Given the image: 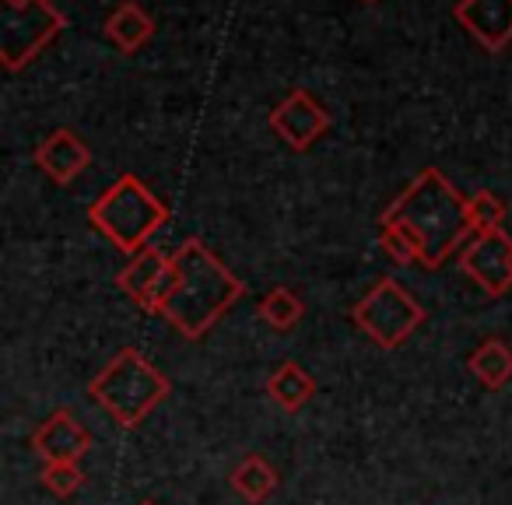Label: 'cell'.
Wrapping results in <instances>:
<instances>
[{"label":"cell","instance_id":"obj_1","mask_svg":"<svg viewBox=\"0 0 512 505\" xmlns=\"http://www.w3.org/2000/svg\"><path fill=\"white\" fill-rule=\"evenodd\" d=\"M383 221H393L407 232V239L418 249V264L435 271L446 264V257L474 232L470 207L453 186L442 179L439 169H425L390 207Z\"/></svg>","mask_w":512,"mask_h":505},{"label":"cell","instance_id":"obj_2","mask_svg":"<svg viewBox=\"0 0 512 505\" xmlns=\"http://www.w3.org/2000/svg\"><path fill=\"white\" fill-rule=\"evenodd\" d=\"M172 274L176 285L165 299L162 316L186 341H200L246 292V285L200 239L183 242L179 253H172Z\"/></svg>","mask_w":512,"mask_h":505},{"label":"cell","instance_id":"obj_3","mask_svg":"<svg viewBox=\"0 0 512 505\" xmlns=\"http://www.w3.org/2000/svg\"><path fill=\"white\" fill-rule=\"evenodd\" d=\"M88 393L95 404L123 428H137L165 397H169V379L148 362L137 348H123L99 376L92 379Z\"/></svg>","mask_w":512,"mask_h":505},{"label":"cell","instance_id":"obj_4","mask_svg":"<svg viewBox=\"0 0 512 505\" xmlns=\"http://www.w3.org/2000/svg\"><path fill=\"white\" fill-rule=\"evenodd\" d=\"M88 221L113 242L123 253H141L151 242V235L169 221V207L134 176L123 172L92 207H88Z\"/></svg>","mask_w":512,"mask_h":505},{"label":"cell","instance_id":"obj_5","mask_svg":"<svg viewBox=\"0 0 512 505\" xmlns=\"http://www.w3.org/2000/svg\"><path fill=\"white\" fill-rule=\"evenodd\" d=\"M351 320L365 337L379 344V348H400L414 330L425 323V309L404 292L393 278H379L376 285L365 292V299L351 309Z\"/></svg>","mask_w":512,"mask_h":505},{"label":"cell","instance_id":"obj_6","mask_svg":"<svg viewBox=\"0 0 512 505\" xmlns=\"http://www.w3.org/2000/svg\"><path fill=\"white\" fill-rule=\"evenodd\" d=\"M60 29H64V15L50 0H4V36H0L4 67L22 71Z\"/></svg>","mask_w":512,"mask_h":505},{"label":"cell","instance_id":"obj_7","mask_svg":"<svg viewBox=\"0 0 512 505\" xmlns=\"http://www.w3.org/2000/svg\"><path fill=\"white\" fill-rule=\"evenodd\" d=\"M460 271L474 278L488 295H505L512 288V239L495 228V232H477L463 246Z\"/></svg>","mask_w":512,"mask_h":505},{"label":"cell","instance_id":"obj_8","mask_svg":"<svg viewBox=\"0 0 512 505\" xmlns=\"http://www.w3.org/2000/svg\"><path fill=\"white\" fill-rule=\"evenodd\" d=\"M172 285H176L172 257H165L162 249L155 246H144L141 253H134L130 264L120 271V288L148 313H162Z\"/></svg>","mask_w":512,"mask_h":505},{"label":"cell","instance_id":"obj_9","mask_svg":"<svg viewBox=\"0 0 512 505\" xmlns=\"http://www.w3.org/2000/svg\"><path fill=\"white\" fill-rule=\"evenodd\" d=\"M327 127H330V113L313 95L302 92V88H295V92L271 113V130L295 151H306Z\"/></svg>","mask_w":512,"mask_h":505},{"label":"cell","instance_id":"obj_10","mask_svg":"<svg viewBox=\"0 0 512 505\" xmlns=\"http://www.w3.org/2000/svg\"><path fill=\"white\" fill-rule=\"evenodd\" d=\"M32 449L46 463H81V456L92 449V432L74 418V411L60 407L32 432Z\"/></svg>","mask_w":512,"mask_h":505},{"label":"cell","instance_id":"obj_11","mask_svg":"<svg viewBox=\"0 0 512 505\" xmlns=\"http://www.w3.org/2000/svg\"><path fill=\"white\" fill-rule=\"evenodd\" d=\"M456 22L484 46L498 53L512 43V0H460L456 4Z\"/></svg>","mask_w":512,"mask_h":505},{"label":"cell","instance_id":"obj_12","mask_svg":"<svg viewBox=\"0 0 512 505\" xmlns=\"http://www.w3.org/2000/svg\"><path fill=\"white\" fill-rule=\"evenodd\" d=\"M88 162H92V151H88V144L67 127L53 130V134L36 148V165L57 186L74 183V179L88 169Z\"/></svg>","mask_w":512,"mask_h":505},{"label":"cell","instance_id":"obj_13","mask_svg":"<svg viewBox=\"0 0 512 505\" xmlns=\"http://www.w3.org/2000/svg\"><path fill=\"white\" fill-rule=\"evenodd\" d=\"M267 393L281 411H302L316 397V379L299 362H281L267 379Z\"/></svg>","mask_w":512,"mask_h":505},{"label":"cell","instance_id":"obj_14","mask_svg":"<svg viewBox=\"0 0 512 505\" xmlns=\"http://www.w3.org/2000/svg\"><path fill=\"white\" fill-rule=\"evenodd\" d=\"M106 36L113 39L123 53H137L151 36H155V22H151V15L141 8V4L123 0L120 8L106 18Z\"/></svg>","mask_w":512,"mask_h":505},{"label":"cell","instance_id":"obj_15","mask_svg":"<svg viewBox=\"0 0 512 505\" xmlns=\"http://www.w3.org/2000/svg\"><path fill=\"white\" fill-rule=\"evenodd\" d=\"M232 488L239 491L246 502L260 505V502H267L274 491H278V470H274L260 453H249V456H242V460L235 463Z\"/></svg>","mask_w":512,"mask_h":505},{"label":"cell","instance_id":"obj_16","mask_svg":"<svg viewBox=\"0 0 512 505\" xmlns=\"http://www.w3.org/2000/svg\"><path fill=\"white\" fill-rule=\"evenodd\" d=\"M467 365L488 390H502L512 379V348L505 341H498V337H488V341L470 355Z\"/></svg>","mask_w":512,"mask_h":505},{"label":"cell","instance_id":"obj_17","mask_svg":"<svg viewBox=\"0 0 512 505\" xmlns=\"http://www.w3.org/2000/svg\"><path fill=\"white\" fill-rule=\"evenodd\" d=\"M302 313H306V306H302V299L292 288H271V292L260 299V316H264V323H271L281 334L292 330L295 323L302 320Z\"/></svg>","mask_w":512,"mask_h":505},{"label":"cell","instance_id":"obj_18","mask_svg":"<svg viewBox=\"0 0 512 505\" xmlns=\"http://www.w3.org/2000/svg\"><path fill=\"white\" fill-rule=\"evenodd\" d=\"M467 207H470V221H474V235L477 232H495V228H502L505 204L491 190L474 193V197L467 200Z\"/></svg>","mask_w":512,"mask_h":505},{"label":"cell","instance_id":"obj_19","mask_svg":"<svg viewBox=\"0 0 512 505\" xmlns=\"http://www.w3.org/2000/svg\"><path fill=\"white\" fill-rule=\"evenodd\" d=\"M43 484H46V491H53L57 498H67L85 484V470H81L78 463H46Z\"/></svg>","mask_w":512,"mask_h":505},{"label":"cell","instance_id":"obj_20","mask_svg":"<svg viewBox=\"0 0 512 505\" xmlns=\"http://www.w3.org/2000/svg\"><path fill=\"white\" fill-rule=\"evenodd\" d=\"M141 505H158V502H151V498H148V502H141Z\"/></svg>","mask_w":512,"mask_h":505}]
</instances>
